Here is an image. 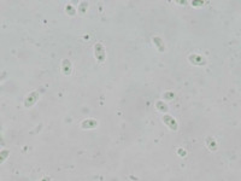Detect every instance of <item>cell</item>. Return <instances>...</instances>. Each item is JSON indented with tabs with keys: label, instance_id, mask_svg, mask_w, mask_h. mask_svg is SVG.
Returning <instances> with one entry per match:
<instances>
[{
	"label": "cell",
	"instance_id": "cell-1",
	"mask_svg": "<svg viewBox=\"0 0 241 181\" xmlns=\"http://www.w3.org/2000/svg\"><path fill=\"white\" fill-rule=\"evenodd\" d=\"M94 52H95V57H97L98 62H99V63H102V62L105 60V48H104V46L101 45L100 42L95 43V46H94Z\"/></svg>",
	"mask_w": 241,
	"mask_h": 181
},
{
	"label": "cell",
	"instance_id": "cell-2",
	"mask_svg": "<svg viewBox=\"0 0 241 181\" xmlns=\"http://www.w3.org/2000/svg\"><path fill=\"white\" fill-rule=\"evenodd\" d=\"M163 122H164L169 128H171L172 130H176V129H177V123H176V121L174 120V117H171V116H169V115H164V116H163Z\"/></svg>",
	"mask_w": 241,
	"mask_h": 181
},
{
	"label": "cell",
	"instance_id": "cell-3",
	"mask_svg": "<svg viewBox=\"0 0 241 181\" xmlns=\"http://www.w3.org/2000/svg\"><path fill=\"white\" fill-rule=\"evenodd\" d=\"M38 98H39V92H33L27 99L24 101V105L27 106V107H29V106H32L33 104H35V101L38 100Z\"/></svg>",
	"mask_w": 241,
	"mask_h": 181
},
{
	"label": "cell",
	"instance_id": "cell-4",
	"mask_svg": "<svg viewBox=\"0 0 241 181\" xmlns=\"http://www.w3.org/2000/svg\"><path fill=\"white\" fill-rule=\"evenodd\" d=\"M97 121L94 120H87L84 121V122H82V128H84V129H89V128H95L97 127Z\"/></svg>",
	"mask_w": 241,
	"mask_h": 181
},
{
	"label": "cell",
	"instance_id": "cell-5",
	"mask_svg": "<svg viewBox=\"0 0 241 181\" xmlns=\"http://www.w3.org/2000/svg\"><path fill=\"white\" fill-rule=\"evenodd\" d=\"M63 73L65 75H69L71 73V64H70V62L68 59L63 60Z\"/></svg>",
	"mask_w": 241,
	"mask_h": 181
},
{
	"label": "cell",
	"instance_id": "cell-6",
	"mask_svg": "<svg viewBox=\"0 0 241 181\" xmlns=\"http://www.w3.org/2000/svg\"><path fill=\"white\" fill-rule=\"evenodd\" d=\"M153 41H154V43L157 45V47H158V50L161 51V52H164V50H165V47H164V43H163V41H161V39H159V38H153Z\"/></svg>",
	"mask_w": 241,
	"mask_h": 181
},
{
	"label": "cell",
	"instance_id": "cell-7",
	"mask_svg": "<svg viewBox=\"0 0 241 181\" xmlns=\"http://www.w3.org/2000/svg\"><path fill=\"white\" fill-rule=\"evenodd\" d=\"M7 155H9V151H7V150H4V151L0 152V163H2V162L6 160Z\"/></svg>",
	"mask_w": 241,
	"mask_h": 181
},
{
	"label": "cell",
	"instance_id": "cell-8",
	"mask_svg": "<svg viewBox=\"0 0 241 181\" xmlns=\"http://www.w3.org/2000/svg\"><path fill=\"white\" fill-rule=\"evenodd\" d=\"M157 106H158V109H159V110H161V111H165V110H166L165 105H164V104H161V103H159V101L157 103Z\"/></svg>",
	"mask_w": 241,
	"mask_h": 181
},
{
	"label": "cell",
	"instance_id": "cell-9",
	"mask_svg": "<svg viewBox=\"0 0 241 181\" xmlns=\"http://www.w3.org/2000/svg\"><path fill=\"white\" fill-rule=\"evenodd\" d=\"M42 181H50V179L48 178H45V179H42Z\"/></svg>",
	"mask_w": 241,
	"mask_h": 181
}]
</instances>
